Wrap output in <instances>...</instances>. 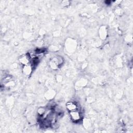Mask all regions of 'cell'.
I'll return each instance as SVG.
<instances>
[{"instance_id":"obj_1","label":"cell","mask_w":133,"mask_h":133,"mask_svg":"<svg viewBox=\"0 0 133 133\" xmlns=\"http://www.w3.org/2000/svg\"><path fill=\"white\" fill-rule=\"evenodd\" d=\"M64 62L63 59L61 56H57L52 58L49 63L50 68L52 69H57L60 68Z\"/></svg>"},{"instance_id":"obj_5","label":"cell","mask_w":133,"mask_h":133,"mask_svg":"<svg viewBox=\"0 0 133 133\" xmlns=\"http://www.w3.org/2000/svg\"><path fill=\"white\" fill-rule=\"evenodd\" d=\"M33 68L31 64L26 65H24L23 68V72L25 75L28 76L31 74V72L33 71Z\"/></svg>"},{"instance_id":"obj_3","label":"cell","mask_w":133,"mask_h":133,"mask_svg":"<svg viewBox=\"0 0 133 133\" xmlns=\"http://www.w3.org/2000/svg\"><path fill=\"white\" fill-rule=\"evenodd\" d=\"M19 60L21 64H22L24 66L30 64L31 61V58L29 54H24L20 57Z\"/></svg>"},{"instance_id":"obj_4","label":"cell","mask_w":133,"mask_h":133,"mask_svg":"<svg viewBox=\"0 0 133 133\" xmlns=\"http://www.w3.org/2000/svg\"><path fill=\"white\" fill-rule=\"evenodd\" d=\"M66 107L67 110L69 112L73 111L78 110V105L75 102H68L66 104Z\"/></svg>"},{"instance_id":"obj_2","label":"cell","mask_w":133,"mask_h":133,"mask_svg":"<svg viewBox=\"0 0 133 133\" xmlns=\"http://www.w3.org/2000/svg\"><path fill=\"white\" fill-rule=\"evenodd\" d=\"M70 116L71 119L75 122H77L79 121L82 117L81 112H80L78 110L70 112Z\"/></svg>"}]
</instances>
